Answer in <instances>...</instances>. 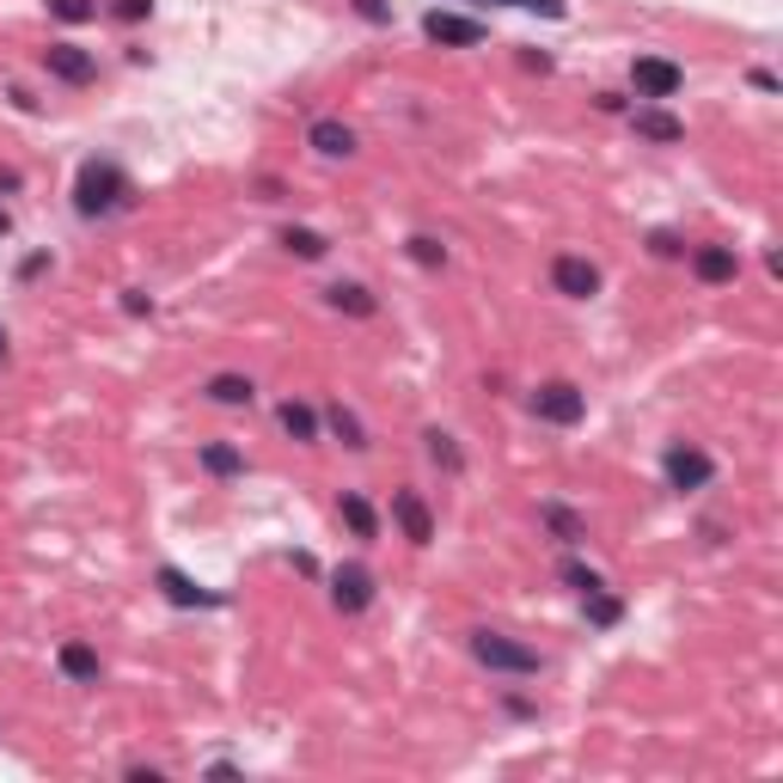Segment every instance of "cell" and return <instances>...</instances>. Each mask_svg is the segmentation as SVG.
Masks as SVG:
<instances>
[{
    "mask_svg": "<svg viewBox=\"0 0 783 783\" xmlns=\"http://www.w3.org/2000/svg\"><path fill=\"white\" fill-rule=\"evenodd\" d=\"M502 710H508V717H520V722H532V717H539V703H532V698H520V691H508V698H502Z\"/></svg>",
    "mask_w": 783,
    "mask_h": 783,
    "instance_id": "cell-36",
    "label": "cell"
},
{
    "mask_svg": "<svg viewBox=\"0 0 783 783\" xmlns=\"http://www.w3.org/2000/svg\"><path fill=\"white\" fill-rule=\"evenodd\" d=\"M472 662L478 667H490V674H508V679H532V674H544V655L539 649H527V643H515L508 631H472Z\"/></svg>",
    "mask_w": 783,
    "mask_h": 783,
    "instance_id": "cell-2",
    "label": "cell"
},
{
    "mask_svg": "<svg viewBox=\"0 0 783 783\" xmlns=\"http://www.w3.org/2000/svg\"><path fill=\"white\" fill-rule=\"evenodd\" d=\"M257 190H264V202H282V197H288V184H282V178H257Z\"/></svg>",
    "mask_w": 783,
    "mask_h": 783,
    "instance_id": "cell-40",
    "label": "cell"
},
{
    "mask_svg": "<svg viewBox=\"0 0 783 783\" xmlns=\"http://www.w3.org/2000/svg\"><path fill=\"white\" fill-rule=\"evenodd\" d=\"M423 38L441 43V50H478V43L490 38V25H484V19H465V13L435 7V13H423Z\"/></svg>",
    "mask_w": 783,
    "mask_h": 783,
    "instance_id": "cell-9",
    "label": "cell"
},
{
    "mask_svg": "<svg viewBox=\"0 0 783 783\" xmlns=\"http://www.w3.org/2000/svg\"><path fill=\"white\" fill-rule=\"evenodd\" d=\"M276 245L288 257H300V264H325V257H331V240H325L319 226H282Z\"/></svg>",
    "mask_w": 783,
    "mask_h": 783,
    "instance_id": "cell-23",
    "label": "cell"
},
{
    "mask_svg": "<svg viewBox=\"0 0 783 783\" xmlns=\"http://www.w3.org/2000/svg\"><path fill=\"white\" fill-rule=\"evenodd\" d=\"M404 257H411L416 269H447V245H441L435 233H411V240H404Z\"/></svg>",
    "mask_w": 783,
    "mask_h": 783,
    "instance_id": "cell-26",
    "label": "cell"
},
{
    "mask_svg": "<svg viewBox=\"0 0 783 783\" xmlns=\"http://www.w3.org/2000/svg\"><path fill=\"white\" fill-rule=\"evenodd\" d=\"M129 209H135V178L117 160H105V154L81 160V172H74V214L81 221H110V214H129Z\"/></svg>",
    "mask_w": 783,
    "mask_h": 783,
    "instance_id": "cell-1",
    "label": "cell"
},
{
    "mask_svg": "<svg viewBox=\"0 0 783 783\" xmlns=\"http://www.w3.org/2000/svg\"><path fill=\"white\" fill-rule=\"evenodd\" d=\"M123 319H154V294H147V288H123Z\"/></svg>",
    "mask_w": 783,
    "mask_h": 783,
    "instance_id": "cell-33",
    "label": "cell"
},
{
    "mask_svg": "<svg viewBox=\"0 0 783 783\" xmlns=\"http://www.w3.org/2000/svg\"><path fill=\"white\" fill-rule=\"evenodd\" d=\"M325 306L343 313V319H380V294H373L368 282H331V288H325Z\"/></svg>",
    "mask_w": 783,
    "mask_h": 783,
    "instance_id": "cell-19",
    "label": "cell"
},
{
    "mask_svg": "<svg viewBox=\"0 0 783 783\" xmlns=\"http://www.w3.org/2000/svg\"><path fill=\"white\" fill-rule=\"evenodd\" d=\"M7 233H13V214H7V202H0V240H7Z\"/></svg>",
    "mask_w": 783,
    "mask_h": 783,
    "instance_id": "cell-42",
    "label": "cell"
},
{
    "mask_svg": "<svg viewBox=\"0 0 783 783\" xmlns=\"http://www.w3.org/2000/svg\"><path fill=\"white\" fill-rule=\"evenodd\" d=\"M337 515H343V527L356 532L361 544H373V539H380V508H373L361 490H343V496H337Z\"/></svg>",
    "mask_w": 783,
    "mask_h": 783,
    "instance_id": "cell-22",
    "label": "cell"
},
{
    "mask_svg": "<svg viewBox=\"0 0 783 783\" xmlns=\"http://www.w3.org/2000/svg\"><path fill=\"white\" fill-rule=\"evenodd\" d=\"M276 428L288 441H300V447H319V435H325L319 411H313V404H300V399H282L276 404Z\"/></svg>",
    "mask_w": 783,
    "mask_h": 783,
    "instance_id": "cell-20",
    "label": "cell"
},
{
    "mask_svg": "<svg viewBox=\"0 0 783 783\" xmlns=\"http://www.w3.org/2000/svg\"><path fill=\"white\" fill-rule=\"evenodd\" d=\"M527 411L539 416V423H551V428H575L588 416V392L575 380H539L527 392Z\"/></svg>",
    "mask_w": 783,
    "mask_h": 783,
    "instance_id": "cell-4",
    "label": "cell"
},
{
    "mask_svg": "<svg viewBox=\"0 0 783 783\" xmlns=\"http://www.w3.org/2000/svg\"><path fill=\"white\" fill-rule=\"evenodd\" d=\"M662 484L674 496H698L717 484V459L698 447V441H667L662 447Z\"/></svg>",
    "mask_w": 783,
    "mask_h": 783,
    "instance_id": "cell-3",
    "label": "cell"
},
{
    "mask_svg": "<svg viewBox=\"0 0 783 783\" xmlns=\"http://www.w3.org/2000/svg\"><path fill=\"white\" fill-rule=\"evenodd\" d=\"M520 67H532V74H551V55H544V50H520Z\"/></svg>",
    "mask_w": 783,
    "mask_h": 783,
    "instance_id": "cell-39",
    "label": "cell"
},
{
    "mask_svg": "<svg viewBox=\"0 0 783 783\" xmlns=\"http://www.w3.org/2000/svg\"><path fill=\"white\" fill-rule=\"evenodd\" d=\"M43 74L62 81V86H93L98 81V55L81 50V43H50V50H43Z\"/></svg>",
    "mask_w": 783,
    "mask_h": 783,
    "instance_id": "cell-10",
    "label": "cell"
},
{
    "mask_svg": "<svg viewBox=\"0 0 783 783\" xmlns=\"http://www.w3.org/2000/svg\"><path fill=\"white\" fill-rule=\"evenodd\" d=\"M631 86H637L643 105H667V98L686 93V67L667 62V55H637L631 62Z\"/></svg>",
    "mask_w": 783,
    "mask_h": 783,
    "instance_id": "cell-7",
    "label": "cell"
},
{
    "mask_svg": "<svg viewBox=\"0 0 783 783\" xmlns=\"http://www.w3.org/2000/svg\"><path fill=\"white\" fill-rule=\"evenodd\" d=\"M202 399L221 404V411H245V404H257V380L252 373H209V380H202Z\"/></svg>",
    "mask_w": 783,
    "mask_h": 783,
    "instance_id": "cell-18",
    "label": "cell"
},
{
    "mask_svg": "<svg viewBox=\"0 0 783 783\" xmlns=\"http://www.w3.org/2000/svg\"><path fill=\"white\" fill-rule=\"evenodd\" d=\"M600 264L594 257H582V252H558L551 257V294H563V300H594L600 294Z\"/></svg>",
    "mask_w": 783,
    "mask_h": 783,
    "instance_id": "cell-8",
    "label": "cell"
},
{
    "mask_svg": "<svg viewBox=\"0 0 783 783\" xmlns=\"http://www.w3.org/2000/svg\"><path fill=\"white\" fill-rule=\"evenodd\" d=\"M691 276L703 282V288H729V282H741V252L734 245H691Z\"/></svg>",
    "mask_w": 783,
    "mask_h": 783,
    "instance_id": "cell-12",
    "label": "cell"
},
{
    "mask_svg": "<svg viewBox=\"0 0 783 783\" xmlns=\"http://www.w3.org/2000/svg\"><path fill=\"white\" fill-rule=\"evenodd\" d=\"M19 190H25V172H19V166H0V202L19 197Z\"/></svg>",
    "mask_w": 783,
    "mask_h": 783,
    "instance_id": "cell-37",
    "label": "cell"
},
{
    "mask_svg": "<svg viewBox=\"0 0 783 783\" xmlns=\"http://www.w3.org/2000/svg\"><path fill=\"white\" fill-rule=\"evenodd\" d=\"M319 423H325V435H331V441H343L349 453H368V447H373V441H368V423H361V416L349 411L343 399H337V404H325V411H319Z\"/></svg>",
    "mask_w": 783,
    "mask_h": 783,
    "instance_id": "cell-21",
    "label": "cell"
},
{
    "mask_svg": "<svg viewBox=\"0 0 783 783\" xmlns=\"http://www.w3.org/2000/svg\"><path fill=\"white\" fill-rule=\"evenodd\" d=\"M43 269H50V252H25V257H19V282H38Z\"/></svg>",
    "mask_w": 783,
    "mask_h": 783,
    "instance_id": "cell-35",
    "label": "cell"
},
{
    "mask_svg": "<svg viewBox=\"0 0 783 783\" xmlns=\"http://www.w3.org/2000/svg\"><path fill=\"white\" fill-rule=\"evenodd\" d=\"M197 465L209 472L214 484H240L245 472H252V459H245V447H233V441H202L197 447Z\"/></svg>",
    "mask_w": 783,
    "mask_h": 783,
    "instance_id": "cell-15",
    "label": "cell"
},
{
    "mask_svg": "<svg viewBox=\"0 0 783 783\" xmlns=\"http://www.w3.org/2000/svg\"><path fill=\"white\" fill-rule=\"evenodd\" d=\"M13 356V337H7V325H0V361Z\"/></svg>",
    "mask_w": 783,
    "mask_h": 783,
    "instance_id": "cell-43",
    "label": "cell"
},
{
    "mask_svg": "<svg viewBox=\"0 0 783 783\" xmlns=\"http://www.w3.org/2000/svg\"><path fill=\"white\" fill-rule=\"evenodd\" d=\"M325 588H331V606L343 612V618H361V612L380 600V575H373L368 563H337V570L325 575Z\"/></svg>",
    "mask_w": 783,
    "mask_h": 783,
    "instance_id": "cell-5",
    "label": "cell"
},
{
    "mask_svg": "<svg viewBox=\"0 0 783 783\" xmlns=\"http://www.w3.org/2000/svg\"><path fill=\"white\" fill-rule=\"evenodd\" d=\"M306 147H313L319 160H356L361 135H356V123H343V117H313L306 123Z\"/></svg>",
    "mask_w": 783,
    "mask_h": 783,
    "instance_id": "cell-11",
    "label": "cell"
},
{
    "mask_svg": "<svg viewBox=\"0 0 783 783\" xmlns=\"http://www.w3.org/2000/svg\"><path fill=\"white\" fill-rule=\"evenodd\" d=\"M349 13H356L361 25H373V31H385L392 19H399L392 13V0H349Z\"/></svg>",
    "mask_w": 783,
    "mask_h": 783,
    "instance_id": "cell-29",
    "label": "cell"
},
{
    "mask_svg": "<svg viewBox=\"0 0 783 783\" xmlns=\"http://www.w3.org/2000/svg\"><path fill=\"white\" fill-rule=\"evenodd\" d=\"M55 667H62L67 686H98V679H105V662H98V649L86 637H67L62 649H55Z\"/></svg>",
    "mask_w": 783,
    "mask_h": 783,
    "instance_id": "cell-14",
    "label": "cell"
},
{
    "mask_svg": "<svg viewBox=\"0 0 783 783\" xmlns=\"http://www.w3.org/2000/svg\"><path fill=\"white\" fill-rule=\"evenodd\" d=\"M558 575H563V588H570V594H582V600L594 594V588H606V575H600L594 563H582V558H563Z\"/></svg>",
    "mask_w": 783,
    "mask_h": 783,
    "instance_id": "cell-27",
    "label": "cell"
},
{
    "mask_svg": "<svg viewBox=\"0 0 783 783\" xmlns=\"http://www.w3.org/2000/svg\"><path fill=\"white\" fill-rule=\"evenodd\" d=\"M7 98H13V105H19V110H25V117H31V110H38V98H31V93H25V86H7Z\"/></svg>",
    "mask_w": 783,
    "mask_h": 783,
    "instance_id": "cell-41",
    "label": "cell"
},
{
    "mask_svg": "<svg viewBox=\"0 0 783 783\" xmlns=\"http://www.w3.org/2000/svg\"><path fill=\"white\" fill-rule=\"evenodd\" d=\"M582 618H588V624H594V631H612V624H618V618H624V600H618V594H612V588H594V594H588V600H582Z\"/></svg>",
    "mask_w": 783,
    "mask_h": 783,
    "instance_id": "cell-25",
    "label": "cell"
},
{
    "mask_svg": "<svg viewBox=\"0 0 783 783\" xmlns=\"http://www.w3.org/2000/svg\"><path fill=\"white\" fill-rule=\"evenodd\" d=\"M392 527L411 544H435V508L423 502V490H392Z\"/></svg>",
    "mask_w": 783,
    "mask_h": 783,
    "instance_id": "cell-13",
    "label": "cell"
},
{
    "mask_svg": "<svg viewBox=\"0 0 783 783\" xmlns=\"http://www.w3.org/2000/svg\"><path fill=\"white\" fill-rule=\"evenodd\" d=\"M490 7H520V13H539V19H570V0H490Z\"/></svg>",
    "mask_w": 783,
    "mask_h": 783,
    "instance_id": "cell-32",
    "label": "cell"
},
{
    "mask_svg": "<svg viewBox=\"0 0 783 783\" xmlns=\"http://www.w3.org/2000/svg\"><path fill=\"white\" fill-rule=\"evenodd\" d=\"M50 19H62V25H93L98 0H50Z\"/></svg>",
    "mask_w": 783,
    "mask_h": 783,
    "instance_id": "cell-28",
    "label": "cell"
},
{
    "mask_svg": "<svg viewBox=\"0 0 783 783\" xmlns=\"http://www.w3.org/2000/svg\"><path fill=\"white\" fill-rule=\"evenodd\" d=\"M288 563H294V570H300V575H313V582H319V558H313V551H288Z\"/></svg>",
    "mask_w": 783,
    "mask_h": 783,
    "instance_id": "cell-38",
    "label": "cell"
},
{
    "mask_svg": "<svg viewBox=\"0 0 783 783\" xmlns=\"http://www.w3.org/2000/svg\"><path fill=\"white\" fill-rule=\"evenodd\" d=\"M539 527L551 532L558 544H570V551H582V544H588V520L575 515L570 502H558V496H544V502H539Z\"/></svg>",
    "mask_w": 783,
    "mask_h": 783,
    "instance_id": "cell-17",
    "label": "cell"
},
{
    "mask_svg": "<svg viewBox=\"0 0 783 783\" xmlns=\"http://www.w3.org/2000/svg\"><path fill=\"white\" fill-rule=\"evenodd\" d=\"M649 257H662V264H674V257H686V240H679L674 226H655V233H649Z\"/></svg>",
    "mask_w": 783,
    "mask_h": 783,
    "instance_id": "cell-31",
    "label": "cell"
},
{
    "mask_svg": "<svg viewBox=\"0 0 783 783\" xmlns=\"http://www.w3.org/2000/svg\"><path fill=\"white\" fill-rule=\"evenodd\" d=\"M154 588H160V600H166V606H178V612H221L226 606V594L202 588L197 575L178 570V563H160V570H154Z\"/></svg>",
    "mask_w": 783,
    "mask_h": 783,
    "instance_id": "cell-6",
    "label": "cell"
},
{
    "mask_svg": "<svg viewBox=\"0 0 783 783\" xmlns=\"http://www.w3.org/2000/svg\"><path fill=\"white\" fill-rule=\"evenodd\" d=\"M98 13L123 19V25H141V19L154 13V0H98Z\"/></svg>",
    "mask_w": 783,
    "mask_h": 783,
    "instance_id": "cell-30",
    "label": "cell"
},
{
    "mask_svg": "<svg viewBox=\"0 0 783 783\" xmlns=\"http://www.w3.org/2000/svg\"><path fill=\"white\" fill-rule=\"evenodd\" d=\"M631 129H637V141H655V147H679V141H686V123H679L667 105H637V110H631Z\"/></svg>",
    "mask_w": 783,
    "mask_h": 783,
    "instance_id": "cell-16",
    "label": "cell"
},
{
    "mask_svg": "<svg viewBox=\"0 0 783 783\" xmlns=\"http://www.w3.org/2000/svg\"><path fill=\"white\" fill-rule=\"evenodd\" d=\"M423 453H428V465H435L441 478H465V453H459V441H453L447 428H423Z\"/></svg>",
    "mask_w": 783,
    "mask_h": 783,
    "instance_id": "cell-24",
    "label": "cell"
},
{
    "mask_svg": "<svg viewBox=\"0 0 783 783\" xmlns=\"http://www.w3.org/2000/svg\"><path fill=\"white\" fill-rule=\"evenodd\" d=\"M747 86H753V93H765V98H777V93H783V81L771 74V67H753V74H747Z\"/></svg>",
    "mask_w": 783,
    "mask_h": 783,
    "instance_id": "cell-34",
    "label": "cell"
}]
</instances>
